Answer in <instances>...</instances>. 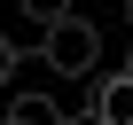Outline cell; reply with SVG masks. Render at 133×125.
I'll return each instance as SVG.
<instances>
[{"label":"cell","instance_id":"cell-6","mask_svg":"<svg viewBox=\"0 0 133 125\" xmlns=\"http://www.w3.org/2000/svg\"><path fill=\"white\" fill-rule=\"evenodd\" d=\"M125 24H133V8H125Z\"/></svg>","mask_w":133,"mask_h":125},{"label":"cell","instance_id":"cell-5","mask_svg":"<svg viewBox=\"0 0 133 125\" xmlns=\"http://www.w3.org/2000/svg\"><path fill=\"white\" fill-rule=\"evenodd\" d=\"M16 63H24V55H16L8 39H0V86H8V78H16Z\"/></svg>","mask_w":133,"mask_h":125},{"label":"cell","instance_id":"cell-3","mask_svg":"<svg viewBox=\"0 0 133 125\" xmlns=\"http://www.w3.org/2000/svg\"><path fill=\"white\" fill-rule=\"evenodd\" d=\"M86 117H94V125H133V71H110V78H94V94H86Z\"/></svg>","mask_w":133,"mask_h":125},{"label":"cell","instance_id":"cell-1","mask_svg":"<svg viewBox=\"0 0 133 125\" xmlns=\"http://www.w3.org/2000/svg\"><path fill=\"white\" fill-rule=\"evenodd\" d=\"M39 63H55V78H102V24L63 8L55 31H47V55H39Z\"/></svg>","mask_w":133,"mask_h":125},{"label":"cell","instance_id":"cell-2","mask_svg":"<svg viewBox=\"0 0 133 125\" xmlns=\"http://www.w3.org/2000/svg\"><path fill=\"white\" fill-rule=\"evenodd\" d=\"M55 0H31V8H0V39L16 55H47V31H55Z\"/></svg>","mask_w":133,"mask_h":125},{"label":"cell","instance_id":"cell-4","mask_svg":"<svg viewBox=\"0 0 133 125\" xmlns=\"http://www.w3.org/2000/svg\"><path fill=\"white\" fill-rule=\"evenodd\" d=\"M0 125H71V117H63V102H55V94H16Z\"/></svg>","mask_w":133,"mask_h":125}]
</instances>
